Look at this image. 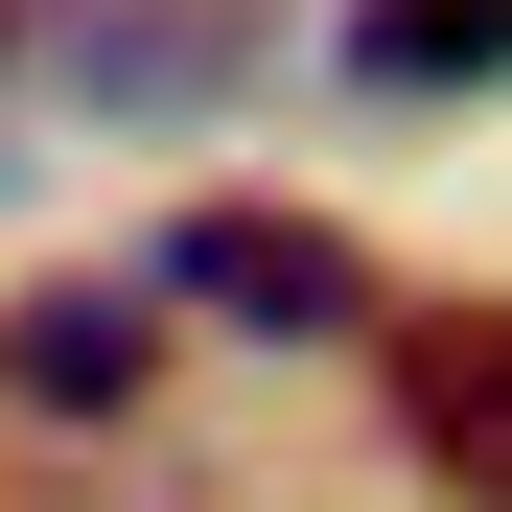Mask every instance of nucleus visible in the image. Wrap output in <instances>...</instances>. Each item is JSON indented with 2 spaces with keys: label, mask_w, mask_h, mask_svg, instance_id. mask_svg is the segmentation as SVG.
Instances as JSON below:
<instances>
[{
  "label": "nucleus",
  "mask_w": 512,
  "mask_h": 512,
  "mask_svg": "<svg viewBox=\"0 0 512 512\" xmlns=\"http://www.w3.org/2000/svg\"><path fill=\"white\" fill-rule=\"evenodd\" d=\"M350 70L373 94H489L512 70V0H350Z\"/></svg>",
  "instance_id": "20e7f679"
},
{
  "label": "nucleus",
  "mask_w": 512,
  "mask_h": 512,
  "mask_svg": "<svg viewBox=\"0 0 512 512\" xmlns=\"http://www.w3.org/2000/svg\"><path fill=\"white\" fill-rule=\"evenodd\" d=\"M396 419H419V466H443V489H489V512H512V303L396 326Z\"/></svg>",
  "instance_id": "7ed1b4c3"
},
{
  "label": "nucleus",
  "mask_w": 512,
  "mask_h": 512,
  "mask_svg": "<svg viewBox=\"0 0 512 512\" xmlns=\"http://www.w3.org/2000/svg\"><path fill=\"white\" fill-rule=\"evenodd\" d=\"M163 303L256 326V350H326V326H373L350 233H303V210H187V233H163Z\"/></svg>",
  "instance_id": "f257e3e1"
},
{
  "label": "nucleus",
  "mask_w": 512,
  "mask_h": 512,
  "mask_svg": "<svg viewBox=\"0 0 512 512\" xmlns=\"http://www.w3.org/2000/svg\"><path fill=\"white\" fill-rule=\"evenodd\" d=\"M0 396H47V419H140V396H163V303H140V280H47L24 326H0Z\"/></svg>",
  "instance_id": "f03ea898"
}]
</instances>
